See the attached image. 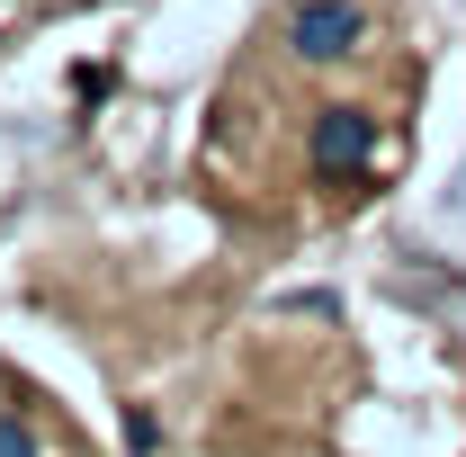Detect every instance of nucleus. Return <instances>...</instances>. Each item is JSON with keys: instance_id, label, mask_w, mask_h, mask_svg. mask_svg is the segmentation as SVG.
<instances>
[{"instance_id": "obj_3", "label": "nucleus", "mask_w": 466, "mask_h": 457, "mask_svg": "<svg viewBox=\"0 0 466 457\" xmlns=\"http://www.w3.org/2000/svg\"><path fill=\"white\" fill-rule=\"evenodd\" d=\"M0 457H55V421L36 412V395H0Z\"/></svg>"}, {"instance_id": "obj_2", "label": "nucleus", "mask_w": 466, "mask_h": 457, "mask_svg": "<svg viewBox=\"0 0 466 457\" xmlns=\"http://www.w3.org/2000/svg\"><path fill=\"white\" fill-rule=\"evenodd\" d=\"M377 46V18L368 0H296L288 9V63H314V72H341Z\"/></svg>"}, {"instance_id": "obj_1", "label": "nucleus", "mask_w": 466, "mask_h": 457, "mask_svg": "<svg viewBox=\"0 0 466 457\" xmlns=\"http://www.w3.org/2000/svg\"><path fill=\"white\" fill-rule=\"evenodd\" d=\"M377 135H386V117L368 108V99H332V108L305 117V179L314 188H359V179L377 171Z\"/></svg>"}]
</instances>
